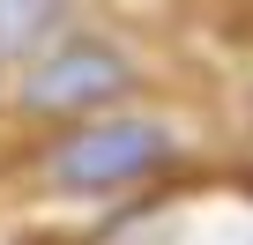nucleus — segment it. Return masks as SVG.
Wrapping results in <instances>:
<instances>
[{
  "label": "nucleus",
  "instance_id": "obj_3",
  "mask_svg": "<svg viewBox=\"0 0 253 245\" xmlns=\"http://www.w3.org/2000/svg\"><path fill=\"white\" fill-rule=\"evenodd\" d=\"M60 0H0V60H23L52 37Z\"/></svg>",
  "mask_w": 253,
  "mask_h": 245
},
{
  "label": "nucleus",
  "instance_id": "obj_2",
  "mask_svg": "<svg viewBox=\"0 0 253 245\" xmlns=\"http://www.w3.org/2000/svg\"><path fill=\"white\" fill-rule=\"evenodd\" d=\"M119 89H126V60H119V52H104V45H67V52H52V60L30 74L23 104H30V111H89V104H112Z\"/></svg>",
  "mask_w": 253,
  "mask_h": 245
},
{
  "label": "nucleus",
  "instance_id": "obj_1",
  "mask_svg": "<svg viewBox=\"0 0 253 245\" xmlns=\"http://www.w3.org/2000/svg\"><path fill=\"white\" fill-rule=\"evenodd\" d=\"M164 156H171L164 127H149V119H97V127H82L52 149V178L67 193H112V186H134L142 171H157Z\"/></svg>",
  "mask_w": 253,
  "mask_h": 245
}]
</instances>
